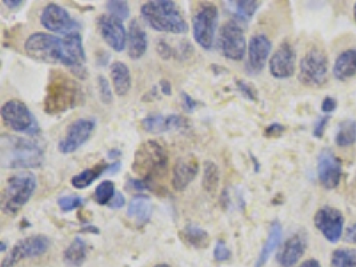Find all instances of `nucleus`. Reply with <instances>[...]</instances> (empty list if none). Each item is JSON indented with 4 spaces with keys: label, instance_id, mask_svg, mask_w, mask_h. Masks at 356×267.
Instances as JSON below:
<instances>
[{
    "label": "nucleus",
    "instance_id": "obj_55",
    "mask_svg": "<svg viewBox=\"0 0 356 267\" xmlns=\"http://www.w3.org/2000/svg\"><path fill=\"white\" fill-rule=\"evenodd\" d=\"M354 19H355V23H356V3H355V6H354Z\"/></svg>",
    "mask_w": 356,
    "mask_h": 267
},
{
    "label": "nucleus",
    "instance_id": "obj_51",
    "mask_svg": "<svg viewBox=\"0 0 356 267\" xmlns=\"http://www.w3.org/2000/svg\"><path fill=\"white\" fill-rule=\"evenodd\" d=\"M120 170V162H115L113 165H110V168H108V171L107 172H116V171H119Z\"/></svg>",
    "mask_w": 356,
    "mask_h": 267
},
{
    "label": "nucleus",
    "instance_id": "obj_30",
    "mask_svg": "<svg viewBox=\"0 0 356 267\" xmlns=\"http://www.w3.org/2000/svg\"><path fill=\"white\" fill-rule=\"evenodd\" d=\"M87 243L81 238H75L63 254V261L70 267H81L87 259Z\"/></svg>",
    "mask_w": 356,
    "mask_h": 267
},
{
    "label": "nucleus",
    "instance_id": "obj_13",
    "mask_svg": "<svg viewBox=\"0 0 356 267\" xmlns=\"http://www.w3.org/2000/svg\"><path fill=\"white\" fill-rule=\"evenodd\" d=\"M314 223L330 243L339 242L344 233V216L332 206L321 207L314 217Z\"/></svg>",
    "mask_w": 356,
    "mask_h": 267
},
{
    "label": "nucleus",
    "instance_id": "obj_52",
    "mask_svg": "<svg viewBox=\"0 0 356 267\" xmlns=\"http://www.w3.org/2000/svg\"><path fill=\"white\" fill-rule=\"evenodd\" d=\"M108 156L111 158V159H118L119 156H120V151L119 150H111L108 152Z\"/></svg>",
    "mask_w": 356,
    "mask_h": 267
},
{
    "label": "nucleus",
    "instance_id": "obj_48",
    "mask_svg": "<svg viewBox=\"0 0 356 267\" xmlns=\"http://www.w3.org/2000/svg\"><path fill=\"white\" fill-rule=\"evenodd\" d=\"M159 87H161V91L164 95H171L172 94V86L167 79H162L161 83H159Z\"/></svg>",
    "mask_w": 356,
    "mask_h": 267
},
{
    "label": "nucleus",
    "instance_id": "obj_6",
    "mask_svg": "<svg viewBox=\"0 0 356 267\" xmlns=\"http://www.w3.org/2000/svg\"><path fill=\"white\" fill-rule=\"evenodd\" d=\"M328 71L330 63L325 51L321 47H312L300 60L298 79L306 87L318 88L327 83Z\"/></svg>",
    "mask_w": 356,
    "mask_h": 267
},
{
    "label": "nucleus",
    "instance_id": "obj_27",
    "mask_svg": "<svg viewBox=\"0 0 356 267\" xmlns=\"http://www.w3.org/2000/svg\"><path fill=\"white\" fill-rule=\"evenodd\" d=\"M282 235H283V232H282L280 222L274 220L270 226V233H268V236H267V239H266V242L261 248L255 267H263L268 262L270 257L279 248V245L282 242Z\"/></svg>",
    "mask_w": 356,
    "mask_h": 267
},
{
    "label": "nucleus",
    "instance_id": "obj_28",
    "mask_svg": "<svg viewBox=\"0 0 356 267\" xmlns=\"http://www.w3.org/2000/svg\"><path fill=\"white\" fill-rule=\"evenodd\" d=\"M179 235L187 245L193 246L195 249H207L210 245V235L197 225H187Z\"/></svg>",
    "mask_w": 356,
    "mask_h": 267
},
{
    "label": "nucleus",
    "instance_id": "obj_18",
    "mask_svg": "<svg viewBox=\"0 0 356 267\" xmlns=\"http://www.w3.org/2000/svg\"><path fill=\"white\" fill-rule=\"evenodd\" d=\"M247 51H248V58L245 65L247 71L251 75H257L260 74L261 70L266 66L270 58V54L273 51V43L266 35L258 33L250 39Z\"/></svg>",
    "mask_w": 356,
    "mask_h": 267
},
{
    "label": "nucleus",
    "instance_id": "obj_42",
    "mask_svg": "<svg viewBox=\"0 0 356 267\" xmlns=\"http://www.w3.org/2000/svg\"><path fill=\"white\" fill-rule=\"evenodd\" d=\"M180 98H181V107H183V110L186 113H194L196 107L199 106V103L196 100L193 99L187 92H181Z\"/></svg>",
    "mask_w": 356,
    "mask_h": 267
},
{
    "label": "nucleus",
    "instance_id": "obj_35",
    "mask_svg": "<svg viewBox=\"0 0 356 267\" xmlns=\"http://www.w3.org/2000/svg\"><path fill=\"white\" fill-rule=\"evenodd\" d=\"M116 191H115V184L111 181H103L102 184H97V190H95V200L97 204L104 206V204H110V202L115 197Z\"/></svg>",
    "mask_w": 356,
    "mask_h": 267
},
{
    "label": "nucleus",
    "instance_id": "obj_21",
    "mask_svg": "<svg viewBox=\"0 0 356 267\" xmlns=\"http://www.w3.org/2000/svg\"><path fill=\"white\" fill-rule=\"evenodd\" d=\"M142 129L149 134H163L167 131H177L188 127V120L181 115H162L149 114L142 119Z\"/></svg>",
    "mask_w": 356,
    "mask_h": 267
},
{
    "label": "nucleus",
    "instance_id": "obj_53",
    "mask_svg": "<svg viewBox=\"0 0 356 267\" xmlns=\"http://www.w3.org/2000/svg\"><path fill=\"white\" fill-rule=\"evenodd\" d=\"M0 251H1V252H6V251H7V245H6L4 241H1V243H0Z\"/></svg>",
    "mask_w": 356,
    "mask_h": 267
},
{
    "label": "nucleus",
    "instance_id": "obj_23",
    "mask_svg": "<svg viewBox=\"0 0 356 267\" xmlns=\"http://www.w3.org/2000/svg\"><path fill=\"white\" fill-rule=\"evenodd\" d=\"M148 49V39L145 29L139 24L136 19L131 20L127 35V52L134 60L140 59Z\"/></svg>",
    "mask_w": 356,
    "mask_h": 267
},
{
    "label": "nucleus",
    "instance_id": "obj_20",
    "mask_svg": "<svg viewBox=\"0 0 356 267\" xmlns=\"http://www.w3.org/2000/svg\"><path fill=\"white\" fill-rule=\"evenodd\" d=\"M307 250V236L305 232L293 234L289 238L276 255V261L280 267H293L303 258Z\"/></svg>",
    "mask_w": 356,
    "mask_h": 267
},
{
    "label": "nucleus",
    "instance_id": "obj_26",
    "mask_svg": "<svg viewBox=\"0 0 356 267\" xmlns=\"http://www.w3.org/2000/svg\"><path fill=\"white\" fill-rule=\"evenodd\" d=\"M111 82L113 91L119 97H124L130 92L132 79H131L130 68L123 62H113L111 65Z\"/></svg>",
    "mask_w": 356,
    "mask_h": 267
},
{
    "label": "nucleus",
    "instance_id": "obj_9",
    "mask_svg": "<svg viewBox=\"0 0 356 267\" xmlns=\"http://www.w3.org/2000/svg\"><path fill=\"white\" fill-rule=\"evenodd\" d=\"M0 114L4 124L15 133L36 135L40 131L33 113L22 100L13 99L6 102L1 106Z\"/></svg>",
    "mask_w": 356,
    "mask_h": 267
},
{
    "label": "nucleus",
    "instance_id": "obj_10",
    "mask_svg": "<svg viewBox=\"0 0 356 267\" xmlns=\"http://www.w3.org/2000/svg\"><path fill=\"white\" fill-rule=\"evenodd\" d=\"M51 241L46 235H31L20 239L15 246L7 252L1 261V267H14L22 261L38 258L49 251Z\"/></svg>",
    "mask_w": 356,
    "mask_h": 267
},
{
    "label": "nucleus",
    "instance_id": "obj_17",
    "mask_svg": "<svg viewBox=\"0 0 356 267\" xmlns=\"http://www.w3.org/2000/svg\"><path fill=\"white\" fill-rule=\"evenodd\" d=\"M97 29L102 35L103 40L113 49V51L122 52L127 47V31L122 20L111 17L102 15L97 19Z\"/></svg>",
    "mask_w": 356,
    "mask_h": 267
},
{
    "label": "nucleus",
    "instance_id": "obj_40",
    "mask_svg": "<svg viewBox=\"0 0 356 267\" xmlns=\"http://www.w3.org/2000/svg\"><path fill=\"white\" fill-rule=\"evenodd\" d=\"M236 86H238V90L241 91V94L243 95L245 99L251 100V102H255V100L258 99V92H257V90L251 84H248L247 82L239 79L236 82Z\"/></svg>",
    "mask_w": 356,
    "mask_h": 267
},
{
    "label": "nucleus",
    "instance_id": "obj_11",
    "mask_svg": "<svg viewBox=\"0 0 356 267\" xmlns=\"http://www.w3.org/2000/svg\"><path fill=\"white\" fill-rule=\"evenodd\" d=\"M219 49L227 59L241 62L248 50L243 29L236 20H228L219 31Z\"/></svg>",
    "mask_w": 356,
    "mask_h": 267
},
{
    "label": "nucleus",
    "instance_id": "obj_41",
    "mask_svg": "<svg viewBox=\"0 0 356 267\" xmlns=\"http://www.w3.org/2000/svg\"><path fill=\"white\" fill-rule=\"evenodd\" d=\"M156 52L164 60H170L174 56V50L170 44H167L164 40H159L156 43Z\"/></svg>",
    "mask_w": 356,
    "mask_h": 267
},
{
    "label": "nucleus",
    "instance_id": "obj_7",
    "mask_svg": "<svg viewBox=\"0 0 356 267\" xmlns=\"http://www.w3.org/2000/svg\"><path fill=\"white\" fill-rule=\"evenodd\" d=\"M24 50L35 60L60 65L63 55V40L49 33H35L26 40Z\"/></svg>",
    "mask_w": 356,
    "mask_h": 267
},
{
    "label": "nucleus",
    "instance_id": "obj_25",
    "mask_svg": "<svg viewBox=\"0 0 356 267\" xmlns=\"http://www.w3.org/2000/svg\"><path fill=\"white\" fill-rule=\"evenodd\" d=\"M152 214L151 200L147 195H136L130 200L127 209V218L138 226H145L149 222Z\"/></svg>",
    "mask_w": 356,
    "mask_h": 267
},
{
    "label": "nucleus",
    "instance_id": "obj_3",
    "mask_svg": "<svg viewBox=\"0 0 356 267\" xmlns=\"http://www.w3.org/2000/svg\"><path fill=\"white\" fill-rule=\"evenodd\" d=\"M140 13L143 20L155 31L177 35L188 31V23L174 1L152 0L142 7Z\"/></svg>",
    "mask_w": 356,
    "mask_h": 267
},
{
    "label": "nucleus",
    "instance_id": "obj_32",
    "mask_svg": "<svg viewBox=\"0 0 356 267\" xmlns=\"http://www.w3.org/2000/svg\"><path fill=\"white\" fill-rule=\"evenodd\" d=\"M356 142V120L344 119L340 122L338 133L335 136V143L339 147H350Z\"/></svg>",
    "mask_w": 356,
    "mask_h": 267
},
{
    "label": "nucleus",
    "instance_id": "obj_46",
    "mask_svg": "<svg viewBox=\"0 0 356 267\" xmlns=\"http://www.w3.org/2000/svg\"><path fill=\"white\" fill-rule=\"evenodd\" d=\"M328 120H330V117H323L318 119V122L314 126V135L316 138H322L323 136L324 130H325V126H327Z\"/></svg>",
    "mask_w": 356,
    "mask_h": 267
},
{
    "label": "nucleus",
    "instance_id": "obj_47",
    "mask_svg": "<svg viewBox=\"0 0 356 267\" xmlns=\"http://www.w3.org/2000/svg\"><path fill=\"white\" fill-rule=\"evenodd\" d=\"M126 204V198H124V195L122 194V193H116L115 194V197H113V200L110 202V207L113 209V210H116V209H122L123 206Z\"/></svg>",
    "mask_w": 356,
    "mask_h": 267
},
{
    "label": "nucleus",
    "instance_id": "obj_8",
    "mask_svg": "<svg viewBox=\"0 0 356 267\" xmlns=\"http://www.w3.org/2000/svg\"><path fill=\"white\" fill-rule=\"evenodd\" d=\"M219 13L215 4L202 3L193 17V35L195 42L204 50H211L215 40V31Z\"/></svg>",
    "mask_w": 356,
    "mask_h": 267
},
{
    "label": "nucleus",
    "instance_id": "obj_12",
    "mask_svg": "<svg viewBox=\"0 0 356 267\" xmlns=\"http://www.w3.org/2000/svg\"><path fill=\"white\" fill-rule=\"evenodd\" d=\"M63 40V55L62 63L63 66L70 68V71L79 79H84L87 76L86 68V51L83 47L81 33H75L65 35L62 38Z\"/></svg>",
    "mask_w": 356,
    "mask_h": 267
},
{
    "label": "nucleus",
    "instance_id": "obj_24",
    "mask_svg": "<svg viewBox=\"0 0 356 267\" xmlns=\"http://www.w3.org/2000/svg\"><path fill=\"white\" fill-rule=\"evenodd\" d=\"M334 78L339 82H347L356 78V49L344 50L335 60Z\"/></svg>",
    "mask_w": 356,
    "mask_h": 267
},
{
    "label": "nucleus",
    "instance_id": "obj_2",
    "mask_svg": "<svg viewBox=\"0 0 356 267\" xmlns=\"http://www.w3.org/2000/svg\"><path fill=\"white\" fill-rule=\"evenodd\" d=\"M44 161V151L31 139L17 135L0 138V165L4 168L40 167Z\"/></svg>",
    "mask_w": 356,
    "mask_h": 267
},
{
    "label": "nucleus",
    "instance_id": "obj_54",
    "mask_svg": "<svg viewBox=\"0 0 356 267\" xmlns=\"http://www.w3.org/2000/svg\"><path fill=\"white\" fill-rule=\"evenodd\" d=\"M154 267H172L170 266V265H167V264H159V265H156V266Z\"/></svg>",
    "mask_w": 356,
    "mask_h": 267
},
{
    "label": "nucleus",
    "instance_id": "obj_14",
    "mask_svg": "<svg viewBox=\"0 0 356 267\" xmlns=\"http://www.w3.org/2000/svg\"><path fill=\"white\" fill-rule=\"evenodd\" d=\"M40 23L51 33H62L65 36L79 33L78 22L71 17L67 10L55 3H49L44 7L40 15Z\"/></svg>",
    "mask_w": 356,
    "mask_h": 267
},
{
    "label": "nucleus",
    "instance_id": "obj_4",
    "mask_svg": "<svg viewBox=\"0 0 356 267\" xmlns=\"http://www.w3.org/2000/svg\"><path fill=\"white\" fill-rule=\"evenodd\" d=\"M168 166V154L162 145L156 140H147L142 143L135 152L132 171L138 179L149 184L163 175Z\"/></svg>",
    "mask_w": 356,
    "mask_h": 267
},
{
    "label": "nucleus",
    "instance_id": "obj_49",
    "mask_svg": "<svg viewBox=\"0 0 356 267\" xmlns=\"http://www.w3.org/2000/svg\"><path fill=\"white\" fill-rule=\"evenodd\" d=\"M296 267H322V265H321V262H319L318 259L311 258V259H307V261L302 262L299 266Z\"/></svg>",
    "mask_w": 356,
    "mask_h": 267
},
{
    "label": "nucleus",
    "instance_id": "obj_38",
    "mask_svg": "<svg viewBox=\"0 0 356 267\" xmlns=\"http://www.w3.org/2000/svg\"><path fill=\"white\" fill-rule=\"evenodd\" d=\"M58 204L63 211H72L81 207L84 204V200L81 197H62L58 200Z\"/></svg>",
    "mask_w": 356,
    "mask_h": 267
},
{
    "label": "nucleus",
    "instance_id": "obj_19",
    "mask_svg": "<svg viewBox=\"0 0 356 267\" xmlns=\"http://www.w3.org/2000/svg\"><path fill=\"white\" fill-rule=\"evenodd\" d=\"M296 70V52L289 42L279 46L270 59V72L276 79H289Z\"/></svg>",
    "mask_w": 356,
    "mask_h": 267
},
{
    "label": "nucleus",
    "instance_id": "obj_31",
    "mask_svg": "<svg viewBox=\"0 0 356 267\" xmlns=\"http://www.w3.org/2000/svg\"><path fill=\"white\" fill-rule=\"evenodd\" d=\"M110 168V165L104 163V162H100L91 168H87L84 171L79 172L78 175H75L72 179H71V184L78 188V190H83V188H87L90 187L91 184H94L97 181V178L100 175H103L104 172H107Z\"/></svg>",
    "mask_w": 356,
    "mask_h": 267
},
{
    "label": "nucleus",
    "instance_id": "obj_43",
    "mask_svg": "<svg viewBox=\"0 0 356 267\" xmlns=\"http://www.w3.org/2000/svg\"><path fill=\"white\" fill-rule=\"evenodd\" d=\"M284 131H286L284 126H282L280 123H273V124H270L264 130V136H267V138H276V136H280Z\"/></svg>",
    "mask_w": 356,
    "mask_h": 267
},
{
    "label": "nucleus",
    "instance_id": "obj_34",
    "mask_svg": "<svg viewBox=\"0 0 356 267\" xmlns=\"http://www.w3.org/2000/svg\"><path fill=\"white\" fill-rule=\"evenodd\" d=\"M330 267H356V249L340 248L334 250Z\"/></svg>",
    "mask_w": 356,
    "mask_h": 267
},
{
    "label": "nucleus",
    "instance_id": "obj_5",
    "mask_svg": "<svg viewBox=\"0 0 356 267\" xmlns=\"http://www.w3.org/2000/svg\"><path fill=\"white\" fill-rule=\"evenodd\" d=\"M38 187L36 177L33 172H22L11 177L6 184L1 195V210L6 216L14 217L33 198Z\"/></svg>",
    "mask_w": 356,
    "mask_h": 267
},
{
    "label": "nucleus",
    "instance_id": "obj_29",
    "mask_svg": "<svg viewBox=\"0 0 356 267\" xmlns=\"http://www.w3.org/2000/svg\"><path fill=\"white\" fill-rule=\"evenodd\" d=\"M227 8L229 10L231 15L235 17V20L239 23H248L255 13L259 8V1L252 0H242V1H226Z\"/></svg>",
    "mask_w": 356,
    "mask_h": 267
},
{
    "label": "nucleus",
    "instance_id": "obj_37",
    "mask_svg": "<svg viewBox=\"0 0 356 267\" xmlns=\"http://www.w3.org/2000/svg\"><path fill=\"white\" fill-rule=\"evenodd\" d=\"M97 90H99L100 100L104 104H111L113 103V90H111V84L102 75L97 78Z\"/></svg>",
    "mask_w": 356,
    "mask_h": 267
},
{
    "label": "nucleus",
    "instance_id": "obj_44",
    "mask_svg": "<svg viewBox=\"0 0 356 267\" xmlns=\"http://www.w3.org/2000/svg\"><path fill=\"white\" fill-rule=\"evenodd\" d=\"M338 107V102L335 98H331V97H325L323 102H322V111L324 114H331L337 110Z\"/></svg>",
    "mask_w": 356,
    "mask_h": 267
},
{
    "label": "nucleus",
    "instance_id": "obj_45",
    "mask_svg": "<svg viewBox=\"0 0 356 267\" xmlns=\"http://www.w3.org/2000/svg\"><path fill=\"white\" fill-rule=\"evenodd\" d=\"M344 242L350 243V245H356V222L350 225L346 230H344Z\"/></svg>",
    "mask_w": 356,
    "mask_h": 267
},
{
    "label": "nucleus",
    "instance_id": "obj_16",
    "mask_svg": "<svg viewBox=\"0 0 356 267\" xmlns=\"http://www.w3.org/2000/svg\"><path fill=\"white\" fill-rule=\"evenodd\" d=\"M343 168L339 158L330 149H323L318 156V178L327 190H334L339 186Z\"/></svg>",
    "mask_w": 356,
    "mask_h": 267
},
{
    "label": "nucleus",
    "instance_id": "obj_33",
    "mask_svg": "<svg viewBox=\"0 0 356 267\" xmlns=\"http://www.w3.org/2000/svg\"><path fill=\"white\" fill-rule=\"evenodd\" d=\"M220 184V171L219 167L216 166L213 162H206L204 163V171H203V181L202 186L204 188L206 193H209L210 195L216 194L218 188Z\"/></svg>",
    "mask_w": 356,
    "mask_h": 267
},
{
    "label": "nucleus",
    "instance_id": "obj_36",
    "mask_svg": "<svg viewBox=\"0 0 356 267\" xmlns=\"http://www.w3.org/2000/svg\"><path fill=\"white\" fill-rule=\"evenodd\" d=\"M106 8L108 10L110 15L119 20H126L130 17V7L127 1H120V0H111L106 3Z\"/></svg>",
    "mask_w": 356,
    "mask_h": 267
},
{
    "label": "nucleus",
    "instance_id": "obj_1",
    "mask_svg": "<svg viewBox=\"0 0 356 267\" xmlns=\"http://www.w3.org/2000/svg\"><path fill=\"white\" fill-rule=\"evenodd\" d=\"M83 102L81 84L62 71L49 74V84L44 98V111L49 115L65 114L76 108Z\"/></svg>",
    "mask_w": 356,
    "mask_h": 267
},
{
    "label": "nucleus",
    "instance_id": "obj_39",
    "mask_svg": "<svg viewBox=\"0 0 356 267\" xmlns=\"http://www.w3.org/2000/svg\"><path fill=\"white\" fill-rule=\"evenodd\" d=\"M213 258L218 262H226L231 258V251L227 248L226 243L223 241H218L215 245V250H213Z\"/></svg>",
    "mask_w": 356,
    "mask_h": 267
},
{
    "label": "nucleus",
    "instance_id": "obj_50",
    "mask_svg": "<svg viewBox=\"0 0 356 267\" xmlns=\"http://www.w3.org/2000/svg\"><path fill=\"white\" fill-rule=\"evenodd\" d=\"M3 4H6L8 8H17V7H20L23 4V1L22 0H17V1H14V0H4Z\"/></svg>",
    "mask_w": 356,
    "mask_h": 267
},
{
    "label": "nucleus",
    "instance_id": "obj_22",
    "mask_svg": "<svg viewBox=\"0 0 356 267\" xmlns=\"http://www.w3.org/2000/svg\"><path fill=\"white\" fill-rule=\"evenodd\" d=\"M199 172V162L194 155L181 156L172 168V186L175 190L183 191L188 187Z\"/></svg>",
    "mask_w": 356,
    "mask_h": 267
},
{
    "label": "nucleus",
    "instance_id": "obj_15",
    "mask_svg": "<svg viewBox=\"0 0 356 267\" xmlns=\"http://www.w3.org/2000/svg\"><path fill=\"white\" fill-rule=\"evenodd\" d=\"M95 120L90 118H81L72 122L67 130L65 136L59 142L58 149L62 154H71L79 150L81 146L91 138L95 130Z\"/></svg>",
    "mask_w": 356,
    "mask_h": 267
}]
</instances>
